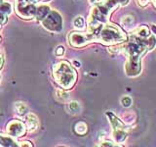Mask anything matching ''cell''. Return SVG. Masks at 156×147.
<instances>
[{"mask_svg":"<svg viewBox=\"0 0 156 147\" xmlns=\"http://www.w3.org/2000/svg\"><path fill=\"white\" fill-rule=\"evenodd\" d=\"M92 41H100L104 44H115L126 40L124 32L116 24H105L98 28L94 32L89 33Z\"/></svg>","mask_w":156,"mask_h":147,"instance_id":"1","label":"cell"},{"mask_svg":"<svg viewBox=\"0 0 156 147\" xmlns=\"http://www.w3.org/2000/svg\"><path fill=\"white\" fill-rule=\"evenodd\" d=\"M53 77L58 85L65 89H69L74 85L77 75L69 63L62 61L54 66Z\"/></svg>","mask_w":156,"mask_h":147,"instance_id":"2","label":"cell"},{"mask_svg":"<svg viewBox=\"0 0 156 147\" xmlns=\"http://www.w3.org/2000/svg\"><path fill=\"white\" fill-rule=\"evenodd\" d=\"M43 27L50 32H61L62 28V16L57 11L50 10L49 13L41 20Z\"/></svg>","mask_w":156,"mask_h":147,"instance_id":"3","label":"cell"},{"mask_svg":"<svg viewBox=\"0 0 156 147\" xmlns=\"http://www.w3.org/2000/svg\"><path fill=\"white\" fill-rule=\"evenodd\" d=\"M27 131V125L20 120H14L7 125V134L10 136L21 137Z\"/></svg>","mask_w":156,"mask_h":147,"instance_id":"4","label":"cell"},{"mask_svg":"<svg viewBox=\"0 0 156 147\" xmlns=\"http://www.w3.org/2000/svg\"><path fill=\"white\" fill-rule=\"evenodd\" d=\"M69 42L73 47H82L85 46L87 43L92 42V37L89 33L71 32L69 36Z\"/></svg>","mask_w":156,"mask_h":147,"instance_id":"5","label":"cell"},{"mask_svg":"<svg viewBox=\"0 0 156 147\" xmlns=\"http://www.w3.org/2000/svg\"><path fill=\"white\" fill-rule=\"evenodd\" d=\"M26 119H27L26 120L27 127L30 132L35 131L39 127V121L37 119V117L34 114H32V113H28V114H27Z\"/></svg>","mask_w":156,"mask_h":147,"instance_id":"6","label":"cell"},{"mask_svg":"<svg viewBox=\"0 0 156 147\" xmlns=\"http://www.w3.org/2000/svg\"><path fill=\"white\" fill-rule=\"evenodd\" d=\"M19 144L15 141L13 138H11L7 135L0 134V146H18Z\"/></svg>","mask_w":156,"mask_h":147,"instance_id":"7","label":"cell"},{"mask_svg":"<svg viewBox=\"0 0 156 147\" xmlns=\"http://www.w3.org/2000/svg\"><path fill=\"white\" fill-rule=\"evenodd\" d=\"M50 10L51 9L49 6H46V5H41V6H39L38 8H36L35 17L39 20V21H41V20L49 13Z\"/></svg>","mask_w":156,"mask_h":147,"instance_id":"8","label":"cell"},{"mask_svg":"<svg viewBox=\"0 0 156 147\" xmlns=\"http://www.w3.org/2000/svg\"><path fill=\"white\" fill-rule=\"evenodd\" d=\"M15 109H16V112L19 115L23 116L27 114V106L26 103L23 102H16L15 103Z\"/></svg>","mask_w":156,"mask_h":147,"instance_id":"9","label":"cell"},{"mask_svg":"<svg viewBox=\"0 0 156 147\" xmlns=\"http://www.w3.org/2000/svg\"><path fill=\"white\" fill-rule=\"evenodd\" d=\"M74 130L77 134L84 135L87 132V125L84 122H78L74 126Z\"/></svg>","mask_w":156,"mask_h":147,"instance_id":"10","label":"cell"},{"mask_svg":"<svg viewBox=\"0 0 156 147\" xmlns=\"http://www.w3.org/2000/svg\"><path fill=\"white\" fill-rule=\"evenodd\" d=\"M80 110H81V106L77 101L69 102V104H68V111L70 113H72V114H77V113L80 112Z\"/></svg>","mask_w":156,"mask_h":147,"instance_id":"11","label":"cell"},{"mask_svg":"<svg viewBox=\"0 0 156 147\" xmlns=\"http://www.w3.org/2000/svg\"><path fill=\"white\" fill-rule=\"evenodd\" d=\"M56 95H57L58 100L61 101V102H66L69 99V94L62 89H58L56 91Z\"/></svg>","mask_w":156,"mask_h":147,"instance_id":"12","label":"cell"},{"mask_svg":"<svg viewBox=\"0 0 156 147\" xmlns=\"http://www.w3.org/2000/svg\"><path fill=\"white\" fill-rule=\"evenodd\" d=\"M136 36L138 37H145L149 36V29L147 27L145 26H143V27H140L136 31Z\"/></svg>","mask_w":156,"mask_h":147,"instance_id":"13","label":"cell"},{"mask_svg":"<svg viewBox=\"0 0 156 147\" xmlns=\"http://www.w3.org/2000/svg\"><path fill=\"white\" fill-rule=\"evenodd\" d=\"M12 9H11V5L10 3H7V2H3L1 5H0V13H2L4 15H9L11 13Z\"/></svg>","mask_w":156,"mask_h":147,"instance_id":"14","label":"cell"},{"mask_svg":"<svg viewBox=\"0 0 156 147\" xmlns=\"http://www.w3.org/2000/svg\"><path fill=\"white\" fill-rule=\"evenodd\" d=\"M73 24L74 27L78 29H83L85 27V21L82 17H76L73 21Z\"/></svg>","mask_w":156,"mask_h":147,"instance_id":"15","label":"cell"},{"mask_svg":"<svg viewBox=\"0 0 156 147\" xmlns=\"http://www.w3.org/2000/svg\"><path fill=\"white\" fill-rule=\"evenodd\" d=\"M121 23L123 24L125 27H128L134 23V18L132 16H125V17H123V19L121 20Z\"/></svg>","mask_w":156,"mask_h":147,"instance_id":"16","label":"cell"},{"mask_svg":"<svg viewBox=\"0 0 156 147\" xmlns=\"http://www.w3.org/2000/svg\"><path fill=\"white\" fill-rule=\"evenodd\" d=\"M121 104L123 105L124 107H130L131 104H132V99H131V97H129V96H124V97L121 99Z\"/></svg>","mask_w":156,"mask_h":147,"instance_id":"17","label":"cell"},{"mask_svg":"<svg viewBox=\"0 0 156 147\" xmlns=\"http://www.w3.org/2000/svg\"><path fill=\"white\" fill-rule=\"evenodd\" d=\"M63 53H65V48H63L62 46H58L57 48V50H56V55H58V56H62Z\"/></svg>","mask_w":156,"mask_h":147,"instance_id":"18","label":"cell"},{"mask_svg":"<svg viewBox=\"0 0 156 147\" xmlns=\"http://www.w3.org/2000/svg\"><path fill=\"white\" fill-rule=\"evenodd\" d=\"M19 146H29V147H31L32 144L29 141H23V142H20Z\"/></svg>","mask_w":156,"mask_h":147,"instance_id":"19","label":"cell"},{"mask_svg":"<svg viewBox=\"0 0 156 147\" xmlns=\"http://www.w3.org/2000/svg\"><path fill=\"white\" fill-rule=\"evenodd\" d=\"M139 3L141 5V6H145L148 3V0H139Z\"/></svg>","mask_w":156,"mask_h":147,"instance_id":"20","label":"cell"},{"mask_svg":"<svg viewBox=\"0 0 156 147\" xmlns=\"http://www.w3.org/2000/svg\"><path fill=\"white\" fill-rule=\"evenodd\" d=\"M117 1H118V3H119V4L123 5V6H124V5H126L127 3H128L129 0H117Z\"/></svg>","mask_w":156,"mask_h":147,"instance_id":"21","label":"cell"},{"mask_svg":"<svg viewBox=\"0 0 156 147\" xmlns=\"http://www.w3.org/2000/svg\"><path fill=\"white\" fill-rule=\"evenodd\" d=\"M3 63H4V59H3V56L0 54V69L3 67Z\"/></svg>","mask_w":156,"mask_h":147,"instance_id":"22","label":"cell"},{"mask_svg":"<svg viewBox=\"0 0 156 147\" xmlns=\"http://www.w3.org/2000/svg\"><path fill=\"white\" fill-rule=\"evenodd\" d=\"M73 64H76V65H75L76 67H80V63H78V62H75V61H74V62H73Z\"/></svg>","mask_w":156,"mask_h":147,"instance_id":"23","label":"cell"},{"mask_svg":"<svg viewBox=\"0 0 156 147\" xmlns=\"http://www.w3.org/2000/svg\"><path fill=\"white\" fill-rule=\"evenodd\" d=\"M91 2L92 3H98V2H100V0H91Z\"/></svg>","mask_w":156,"mask_h":147,"instance_id":"24","label":"cell"},{"mask_svg":"<svg viewBox=\"0 0 156 147\" xmlns=\"http://www.w3.org/2000/svg\"><path fill=\"white\" fill-rule=\"evenodd\" d=\"M152 2H153V5H154V7L156 8V0H152Z\"/></svg>","mask_w":156,"mask_h":147,"instance_id":"25","label":"cell"},{"mask_svg":"<svg viewBox=\"0 0 156 147\" xmlns=\"http://www.w3.org/2000/svg\"><path fill=\"white\" fill-rule=\"evenodd\" d=\"M3 3V0H0V5H1Z\"/></svg>","mask_w":156,"mask_h":147,"instance_id":"26","label":"cell"},{"mask_svg":"<svg viewBox=\"0 0 156 147\" xmlns=\"http://www.w3.org/2000/svg\"><path fill=\"white\" fill-rule=\"evenodd\" d=\"M43 1H48V0H43Z\"/></svg>","mask_w":156,"mask_h":147,"instance_id":"27","label":"cell"},{"mask_svg":"<svg viewBox=\"0 0 156 147\" xmlns=\"http://www.w3.org/2000/svg\"><path fill=\"white\" fill-rule=\"evenodd\" d=\"M0 41H1V36H0Z\"/></svg>","mask_w":156,"mask_h":147,"instance_id":"28","label":"cell"}]
</instances>
